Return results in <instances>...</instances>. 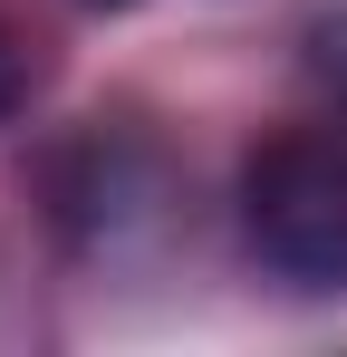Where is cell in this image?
<instances>
[{"label": "cell", "instance_id": "cell-1", "mask_svg": "<svg viewBox=\"0 0 347 357\" xmlns=\"http://www.w3.org/2000/svg\"><path fill=\"white\" fill-rule=\"evenodd\" d=\"M251 261L309 299H347V126H280L241 165Z\"/></svg>", "mask_w": 347, "mask_h": 357}, {"label": "cell", "instance_id": "cell-2", "mask_svg": "<svg viewBox=\"0 0 347 357\" xmlns=\"http://www.w3.org/2000/svg\"><path fill=\"white\" fill-rule=\"evenodd\" d=\"M309 77H318V97H328V116L347 126V0L309 20Z\"/></svg>", "mask_w": 347, "mask_h": 357}, {"label": "cell", "instance_id": "cell-3", "mask_svg": "<svg viewBox=\"0 0 347 357\" xmlns=\"http://www.w3.org/2000/svg\"><path fill=\"white\" fill-rule=\"evenodd\" d=\"M29 87H39V59L0 29V116H20V107H29Z\"/></svg>", "mask_w": 347, "mask_h": 357}, {"label": "cell", "instance_id": "cell-4", "mask_svg": "<svg viewBox=\"0 0 347 357\" xmlns=\"http://www.w3.org/2000/svg\"><path fill=\"white\" fill-rule=\"evenodd\" d=\"M97 10H125V0H97Z\"/></svg>", "mask_w": 347, "mask_h": 357}]
</instances>
